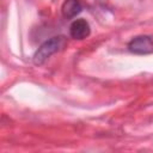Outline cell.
Wrapping results in <instances>:
<instances>
[{
    "instance_id": "1",
    "label": "cell",
    "mask_w": 153,
    "mask_h": 153,
    "mask_svg": "<svg viewBox=\"0 0 153 153\" xmlns=\"http://www.w3.org/2000/svg\"><path fill=\"white\" fill-rule=\"evenodd\" d=\"M66 45V38L63 36H55L50 39L45 41L43 44L39 45V48L36 50V53L32 56V62L36 66L43 65L51 55L60 51Z\"/></svg>"
},
{
    "instance_id": "2",
    "label": "cell",
    "mask_w": 153,
    "mask_h": 153,
    "mask_svg": "<svg viewBox=\"0 0 153 153\" xmlns=\"http://www.w3.org/2000/svg\"><path fill=\"white\" fill-rule=\"evenodd\" d=\"M128 50L136 55H146L153 51V39L151 36L140 35L131 38L127 45Z\"/></svg>"
},
{
    "instance_id": "3",
    "label": "cell",
    "mask_w": 153,
    "mask_h": 153,
    "mask_svg": "<svg viewBox=\"0 0 153 153\" xmlns=\"http://www.w3.org/2000/svg\"><path fill=\"white\" fill-rule=\"evenodd\" d=\"M91 29L85 19H76L69 26V35L74 39H85L90 36Z\"/></svg>"
},
{
    "instance_id": "4",
    "label": "cell",
    "mask_w": 153,
    "mask_h": 153,
    "mask_svg": "<svg viewBox=\"0 0 153 153\" xmlns=\"http://www.w3.org/2000/svg\"><path fill=\"white\" fill-rule=\"evenodd\" d=\"M82 10L81 2L79 0H65L61 6V13L65 18L71 19L79 14Z\"/></svg>"
}]
</instances>
